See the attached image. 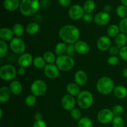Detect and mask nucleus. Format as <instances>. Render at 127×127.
<instances>
[{
    "label": "nucleus",
    "mask_w": 127,
    "mask_h": 127,
    "mask_svg": "<svg viewBox=\"0 0 127 127\" xmlns=\"http://www.w3.org/2000/svg\"><path fill=\"white\" fill-rule=\"evenodd\" d=\"M80 36L79 30L76 26L73 25H65L59 31V37L65 43L68 44L76 43Z\"/></svg>",
    "instance_id": "obj_1"
},
{
    "label": "nucleus",
    "mask_w": 127,
    "mask_h": 127,
    "mask_svg": "<svg viewBox=\"0 0 127 127\" xmlns=\"http://www.w3.org/2000/svg\"><path fill=\"white\" fill-rule=\"evenodd\" d=\"M40 9V2L38 0H22L19 9L21 13L26 16L35 14Z\"/></svg>",
    "instance_id": "obj_2"
},
{
    "label": "nucleus",
    "mask_w": 127,
    "mask_h": 127,
    "mask_svg": "<svg viewBox=\"0 0 127 127\" xmlns=\"http://www.w3.org/2000/svg\"><path fill=\"white\" fill-rule=\"evenodd\" d=\"M96 88L98 92L103 95L110 94L114 90V83L111 78L107 76L100 78L97 81Z\"/></svg>",
    "instance_id": "obj_3"
},
{
    "label": "nucleus",
    "mask_w": 127,
    "mask_h": 127,
    "mask_svg": "<svg viewBox=\"0 0 127 127\" xmlns=\"http://www.w3.org/2000/svg\"><path fill=\"white\" fill-rule=\"evenodd\" d=\"M56 65L62 71H68L73 68L75 62L72 57L67 55L58 56L56 60Z\"/></svg>",
    "instance_id": "obj_4"
},
{
    "label": "nucleus",
    "mask_w": 127,
    "mask_h": 127,
    "mask_svg": "<svg viewBox=\"0 0 127 127\" xmlns=\"http://www.w3.org/2000/svg\"><path fill=\"white\" fill-rule=\"evenodd\" d=\"M94 97L92 93L88 91H81L77 97V102L81 109H89L93 104Z\"/></svg>",
    "instance_id": "obj_5"
},
{
    "label": "nucleus",
    "mask_w": 127,
    "mask_h": 127,
    "mask_svg": "<svg viewBox=\"0 0 127 127\" xmlns=\"http://www.w3.org/2000/svg\"><path fill=\"white\" fill-rule=\"evenodd\" d=\"M17 74V70L12 64H4L0 68V78L3 81H13Z\"/></svg>",
    "instance_id": "obj_6"
},
{
    "label": "nucleus",
    "mask_w": 127,
    "mask_h": 127,
    "mask_svg": "<svg viewBox=\"0 0 127 127\" xmlns=\"http://www.w3.org/2000/svg\"><path fill=\"white\" fill-rule=\"evenodd\" d=\"M47 86L45 82L42 79L35 80L31 86V91L35 96H41L47 91Z\"/></svg>",
    "instance_id": "obj_7"
},
{
    "label": "nucleus",
    "mask_w": 127,
    "mask_h": 127,
    "mask_svg": "<svg viewBox=\"0 0 127 127\" xmlns=\"http://www.w3.org/2000/svg\"><path fill=\"white\" fill-rule=\"evenodd\" d=\"M10 48L16 54H23L26 50V45L24 41L20 37H14L10 42Z\"/></svg>",
    "instance_id": "obj_8"
},
{
    "label": "nucleus",
    "mask_w": 127,
    "mask_h": 127,
    "mask_svg": "<svg viewBox=\"0 0 127 127\" xmlns=\"http://www.w3.org/2000/svg\"><path fill=\"white\" fill-rule=\"evenodd\" d=\"M112 110L109 109H102L97 114V120L102 124H107L112 122L115 117Z\"/></svg>",
    "instance_id": "obj_9"
},
{
    "label": "nucleus",
    "mask_w": 127,
    "mask_h": 127,
    "mask_svg": "<svg viewBox=\"0 0 127 127\" xmlns=\"http://www.w3.org/2000/svg\"><path fill=\"white\" fill-rule=\"evenodd\" d=\"M84 11L81 6L75 4L72 6L68 11V16L69 18L74 21H77L83 18L84 15Z\"/></svg>",
    "instance_id": "obj_10"
},
{
    "label": "nucleus",
    "mask_w": 127,
    "mask_h": 127,
    "mask_svg": "<svg viewBox=\"0 0 127 127\" xmlns=\"http://www.w3.org/2000/svg\"><path fill=\"white\" fill-rule=\"evenodd\" d=\"M44 74L50 79H56L60 74V69L54 64H47L43 68Z\"/></svg>",
    "instance_id": "obj_11"
},
{
    "label": "nucleus",
    "mask_w": 127,
    "mask_h": 127,
    "mask_svg": "<svg viewBox=\"0 0 127 127\" xmlns=\"http://www.w3.org/2000/svg\"><path fill=\"white\" fill-rule=\"evenodd\" d=\"M33 58L32 55L29 53H24L21 55L17 60V64L20 67L27 68L33 63Z\"/></svg>",
    "instance_id": "obj_12"
},
{
    "label": "nucleus",
    "mask_w": 127,
    "mask_h": 127,
    "mask_svg": "<svg viewBox=\"0 0 127 127\" xmlns=\"http://www.w3.org/2000/svg\"><path fill=\"white\" fill-rule=\"evenodd\" d=\"M62 105L66 110H71L75 107L76 102L74 97L69 94L64 95L62 99Z\"/></svg>",
    "instance_id": "obj_13"
},
{
    "label": "nucleus",
    "mask_w": 127,
    "mask_h": 127,
    "mask_svg": "<svg viewBox=\"0 0 127 127\" xmlns=\"http://www.w3.org/2000/svg\"><path fill=\"white\" fill-rule=\"evenodd\" d=\"M111 40L107 36H102L97 42V47L101 52H105L110 49Z\"/></svg>",
    "instance_id": "obj_14"
},
{
    "label": "nucleus",
    "mask_w": 127,
    "mask_h": 127,
    "mask_svg": "<svg viewBox=\"0 0 127 127\" xmlns=\"http://www.w3.org/2000/svg\"><path fill=\"white\" fill-rule=\"evenodd\" d=\"M110 20V15L105 12H100L97 14L94 17V22L97 25L100 26L107 24Z\"/></svg>",
    "instance_id": "obj_15"
},
{
    "label": "nucleus",
    "mask_w": 127,
    "mask_h": 127,
    "mask_svg": "<svg viewBox=\"0 0 127 127\" xmlns=\"http://www.w3.org/2000/svg\"><path fill=\"white\" fill-rule=\"evenodd\" d=\"M74 81L76 84L79 86H82L86 84L88 81V76L86 72L83 70L78 71L74 74Z\"/></svg>",
    "instance_id": "obj_16"
},
{
    "label": "nucleus",
    "mask_w": 127,
    "mask_h": 127,
    "mask_svg": "<svg viewBox=\"0 0 127 127\" xmlns=\"http://www.w3.org/2000/svg\"><path fill=\"white\" fill-rule=\"evenodd\" d=\"M14 32L12 29H11L8 27H3L0 29V38L1 40L7 42H11L14 37Z\"/></svg>",
    "instance_id": "obj_17"
},
{
    "label": "nucleus",
    "mask_w": 127,
    "mask_h": 127,
    "mask_svg": "<svg viewBox=\"0 0 127 127\" xmlns=\"http://www.w3.org/2000/svg\"><path fill=\"white\" fill-rule=\"evenodd\" d=\"M74 47H75V49L77 53L81 55L87 54L89 52V45L84 41L78 40L74 44Z\"/></svg>",
    "instance_id": "obj_18"
},
{
    "label": "nucleus",
    "mask_w": 127,
    "mask_h": 127,
    "mask_svg": "<svg viewBox=\"0 0 127 127\" xmlns=\"http://www.w3.org/2000/svg\"><path fill=\"white\" fill-rule=\"evenodd\" d=\"M19 0H4L3 6L6 10L8 11H16L20 7Z\"/></svg>",
    "instance_id": "obj_19"
},
{
    "label": "nucleus",
    "mask_w": 127,
    "mask_h": 127,
    "mask_svg": "<svg viewBox=\"0 0 127 127\" xmlns=\"http://www.w3.org/2000/svg\"><path fill=\"white\" fill-rule=\"evenodd\" d=\"M12 93L9 88L6 86L1 87L0 89V102L1 103H5L9 100Z\"/></svg>",
    "instance_id": "obj_20"
},
{
    "label": "nucleus",
    "mask_w": 127,
    "mask_h": 127,
    "mask_svg": "<svg viewBox=\"0 0 127 127\" xmlns=\"http://www.w3.org/2000/svg\"><path fill=\"white\" fill-rule=\"evenodd\" d=\"M9 89L14 95H19L22 91V84L18 81L13 80L10 83Z\"/></svg>",
    "instance_id": "obj_21"
},
{
    "label": "nucleus",
    "mask_w": 127,
    "mask_h": 127,
    "mask_svg": "<svg viewBox=\"0 0 127 127\" xmlns=\"http://www.w3.org/2000/svg\"><path fill=\"white\" fill-rule=\"evenodd\" d=\"M114 93L119 99H125L127 97V88L124 86H117L114 88Z\"/></svg>",
    "instance_id": "obj_22"
},
{
    "label": "nucleus",
    "mask_w": 127,
    "mask_h": 127,
    "mask_svg": "<svg viewBox=\"0 0 127 127\" xmlns=\"http://www.w3.org/2000/svg\"><path fill=\"white\" fill-rule=\"evenodd\" d=\"M66 91L68 94L72 95V96H78L81 93L79 86L76 83H69L66 86Z\"/></svg>",
    "instance_id": "obj_23"
},
{
    "label": "nucleus",
    "mask_w": 127,
    "mask_h": 127,
    "mask_svg": "<svg viewBox=\"0 0 127 127\" xmlns=\"http://www.w3.org/2000/svg\"><path fill=\"white\" fill-rule=\"evenodd\" d=\"M115 43L116 46L121 48L125 47L127 43V35L124 33H120L115 37Z\"/></svg>",
    "instance_id": "obj_24"
},
{
    "label": "nucleus",
    "mask_w": 127,
    "mask_h": 127,
    "mask_svg": "<svg viewBox=\"0 0 127 127\" xmlns=\"http://www.w3.org/2000/svg\"><path fill=\"white\" fill-rule=\"evenodd\" d=\"M40 26L36 22H31L27 26L26 32L29 35H35L39 31Z\"/></svg>",
    "instance_id": "obj_25"
},
{
    "label": "nucleus",
    "mask_w": 127,
    "mask_h": 127,
    "mask_svg": "<svg viewBox=\"0 0 127 127\" xmlns=\"http://www.w3.org/2000/svg\"><path fill=\"white\" fill-rule=\"evenodd\" d=\"M67 46L63 42H59L57 43L55 48V53L57 55L62 56L66 53Z\"/></svg>",
    "instance_id": "obj_26"
},
{
    "label": "nucleus",
    "mask_w": 127,
    "mask_h": 127,
    "mask_svg": "<svg viewBox=\"0 0 127 127\" xmlns=\"http://www.w3.org/2000/svg\"><path fill=\"white\" fill-rule=\"evenodd\" d=\"M86 13L91 14L94 11L95 8V3L93 0H86L83 6Z\"/></svg>",
    "instance_id": "obj_27"
},
{
    "label": "nucleus",
    "mask_w": 127,
    "mask_h": 127,
    "mask_svg": "<svg viewBox=\"0 0 127 127\" xmlns=\"http://www.w3.org/2000/svg\"><path fill=\"white\" fill-rule=\"evenodd\" d=\"M43 58H44L46 63H47L48 64H53L57 60L55 54L50 51H47L43 53Z\"/></svg>",
    "instance_id": "obj_28"
},
{
    "label": "nucleus",
    "mask_w": 127,
    "mask_h": 127,
    "mask_svg": "<svg viewBox=\"0 0 127 127\" xmlns=\"http://www.w3.org/2000/svg\"><path fill=\"white\" fill-rule=\"evenodd\" d=\"M120 28L119 26L116 24H112L108 27L107 33L109 37H116L118 34H119L120 32Z\"/></svg>",
    "instance_id": "obj_29"
},
{
    "label": "nucleus",
    "mask_w": 127,
    "mask_h": 127,
    "mask_svg": "<svg viewBox=\"0 0 127 127\" xmlns=\"http://www.w3.org/2000/svg\"><path fill=\"white\" fill-rule=\"evenodd\" d=\"M33 64L37 69H43L46 66V62L42 57H36L33 58Z\"/></svg>",
    "instance_id": "obj_30"
},
{
    "label": "nucleus",
    "mask_w": 127,
    "mask_h": 127,
    "mask_svg": "<svg viewBox=\"0 0 127 127\" xmlns=\"http://www.w3.org/2000/svg\"><path fill=\"white\" fill-rule=\"evenodd\" d=\"M12 31L14 34L16 36V37H21L24 32V28L23 26L20 23H16L12 27Z\"/></svg>",
    "instance_id": "obj_31"
},
{
    "label": "nucleus",
    "mask_w": 127,
    "mask_h": 127,
    "mask_svg": "<svg viewBox=\"0 0 127 127\" xmlns=\"http://www.w3.org/2000/svg\"><path fill=\"white\" fill-rule=\"evenodd\" d=\"M78 127H93V122L88 117L81 118L78 122Z\"/></svg>",
    "instance_id": "obj_32"
},
{
    "label": "nucleus",
    "mask_w": 127,
    "mask_h": 127,
    "mask_svg": "<svg viewBox=\"0 0 127 127\" xmlns=\"http://www.w3.org/2000/svg\"><path fill=\"white\" fill-rule=\"evenodd\" d=\"M8 53V46L6 42L2 40H0V57L4 58Z\"/></svg>",
    "instance_id": "obj_33"
},
{
    "label": "nucleus",
    "mask_w": 127,
    "mask_h": 127,
    "mask_svg": "<svg viewBox=\"0 0 127 127\" xmlns=\"http://www.w3.org/2000/svg\"><path fill=\"white\" fill-rule=\"evenodd\" d=\"M116 12L117 16L122 19L127 17V7L124 5H120L117 7Z\"/></svg>",
    "instance_id": "obj_34"
},
{
    "label": "nucleus",
    "mask_w": 127,
    "mask_h": 127,
    "mask_svg": "<svg viewBox=\"0 0 127 127\" xmlns=\"http://www.w3.org/2000/svg\"><path fill=\"white\" fill-rule=\"evenodd\" d=\"M36 102H37L36 96L33 94L28 95L25 99V104L28 107H33V105H35Z\"/></svg>",
    "instance_id": "obj_35"
},
{
    "label": "nucleus",
    "mask_w": 127,
    "mask_h": 127,
    "mask_svg": "<svg viewBox=\"0 0 127 127\" xmlns=\"http://www.w3.org/2000/svg\"><path fill=\"white\" fill-rule=\"evenodd\" d=\"M124 120L120 116H115L112 120V125L114 127H124Z\"/></svg>",
    "instance_id": "obj_36"
},
{
    "label": "nucleus",
    "mask_w": 127,
    "mask_h": 127,
    "mask_svg": "<svg viewBox=\"0 0 127 127\" xmlns=\"http://www.w3.org/2000/svg\"><path fill=\"white\" fill-rule=\"evenodd\" d=\"M70 115L72 119L76 120H79L81 119V111L78 109L74 108L70 111Z\"/></svg>",
    "instance_id": "obj_37"
},
{
    "label": "nucleus",
    "mask_w": 127,
    "mask_h": 127,
    "mask_svg": "<svg viewBox=\"0 0 127 127\" xmlns=\"http://www.w3.org/2000/svg\"><path fill=\"white\" fill-rule=\"evenodd\" d=\"M119 26L122 33L127 34V17L122 19L119 22Z\"/></svg>",
    "instance_id": "obj_38"
},
{
    "label": "nucleus",
    "mask_w": 127,
    "mask_h": 127,
    "mask_svg": "<svg viewBox=\"0 0 127 127\" xmlns=\"http://www.w3.org/2000/svg\"><path fill=\"white\" fill-rule=\"evenodd\" d=\"M112 112L116 116H120L124 112V108L120 105H116L113 107Z\"/></svg>",
    "instance_id": "obj_39"
},
{
    "label": "nucleus",
    "mask_w": 127,
    "mask_h": 127,
    "mask_svg": "<svg viewBox=\"0 0 127 127\" xmlns=\"http://www.w3.org/2000/svg\"><path fill=\"white\" fill-rule=\"evenodd\" d=\"M76 52L75 49V47L73 44H69L67 46V50H66V54L69 57H71L73 58L75 55V53Z\"/></svg>",
    "instance_id": "obj_40"
},
{
    "label": "nucleus",
    "mask_w": 127,
    "mask_h": 127,
    "mask_svg": "<svg viewBox=\"0 0 127 127\" xmlns=\"http://www.w3.org/2000/svg\"><path fill=\"white\" fill-rule=\"evenodd\" d=\"M119 55H120L121 59L125 62H127V45H125V47L120 48Z\"/></svg>",
    "instance_id": "obj_41"
},
{
    "label": "nucleus",
    "mask_w": 127,
    "mask_h": 127,
    "mask_svg": "<svg viewBox=\"0 0 127 127\" xmlns=\"http://www.w3.org/2000/svg\"><path fill=\"white\" fill-rule=\"evenodd\" d=\"M119 59L116 56H111L107 59V63L110 65H116L119 63Z\"/></svg>",
    "instance_id": "obj_42"
},
{
    "label": "nucleus",
    "mask_w": 127,
    "mask_h": 127,
    "mask_svg": "<svg viewBox=\"0 0 127 127\" xmlns=\"http://www.w3.org/2000/svg\"><path fill=\"white\" fill-rule=\"evenodd\" d=\"M120 48L117 47V46H113V47H110L109 49V53H110L112 56H116L118 54H119L120 52Z\"/></svg>",
    "instance_id": "obj_43"
},
{
    "label": "nucleus",
    "mask_w": 127,
    "mask_h": 127,
    "mask_svg": "<svg viewBox=\"0 0 127 127\" xmlns=\"http://www.w3.org/2000/svg\"><path fill=\"white\" fill-rule=\"evenodd\" d=\"M83 19L84 22H88V23H89V22H91L92 21H93L94 18H93V16L91 14L89 13H85L84 14V16L83 17Z\"/></svg>",
    "instance_id": "obj_44"
},
{
    "label": "nucleus",
    "mask_w": 127,
    "mask_h": 127,
    "mask_svg": "<svg viewBox=\"0 0 127 127\" xmlns=\"http://www.w3.org/2000/svg\"><path fill=\"white\" fill-rule=\"evenodd\" d=\"M33 127H47V124L43 120H35L33 124Z\"/></svg>",
    "instance_id": "obj_45"
},
{
    "label": "nucleus",
    "mask_w": 127,
    "mask_h": 127,
    "mask_svg": "<svg viewBox=\"0 0 127 127\" xmlns=\"http://www.w3.org/2000/svg\"><path fill=\"white\" fill-rule=\"evenodd\" d=\"M58 2L61 4V6L63 7H68L70 5L71 0H58Z\"/></svg>",
    "instance_id": "obj_46"
},
{
    "label": "nucleus",
    "mask_w": 127,
    "mask_h": 127,
    "mask_svg": "<svg viewBox=\"0 0 127 127\" xmlns=\"http://www.w3.org/2000/svg\"><path fill=\"white\" fill-rule=\"evenodd\" d=\"M17 75L20 76H22L24 75L25 73H26V69H25V68L19 67V68L17 69Z\"/></svg>",
    "instance_id": "obj_47"
},
{
    "label": "nucleus",
    "mask_w": 127,
    "mask_h": 127,
    "mask_svg": "<svg viewBox=\"0 0 127 127\" xmlns=\"http://www.w3.org/2000/svg\"><path fill=\"white\" fill-rule=\"evenodd\" d=\"M42 117H43V115L40 112H36L34 114V119L35 120H42Z\"/></svg>",
    "instance_id": "obj_48"
},
{
    "label": "nucleus",
    "mask_w": 127,
    "mask_h": 127,
    "mask_svg": "<svg viewBox=\"0 0 127 127\" xmlns=\"http://www.w3.org/2000/svg\"><path fill=\"white\" fill-rule=\"evenodd\" d=\"M104 12L109 13V12H111L112 9L111 6H110V5H106V6H105V7H104Z\"/></svg>",
    "instance_id": "obj_49"
},
{
    "label": "nucleus",
    "mask_w": 127,
    "mask_h": 127,
    "mask_svg": "<svg viewBox=\"0 0 127 127\" xmlns=\"http://www.w3.org/2000/svg\"><path fill=\"white\" fill-rule=\"evenodd\" d=\"M122 74H123V76H124L125 78H127V68H125V69L123 70Z\"/></svg>",
    "instance_id": "obj_50"
},
{
    "label": "nucleus",
    "mask_w": 127,
    "mask_h": 127,
    "mask_svg": "<svg viewBox=\"0 0 127 127\" xmlns=\"http://www.w3.org/2000/svg\"><path fill=\"white\" fill-rule=\"evenodd\" d=\"M121 2L122 5L127 7V0H121Z\"/></svg>",
    "instance_id": "obj_51"
},
{
    "label": "nucleus",
    "mask_w": 127,
    "mask_h": 127,
    "mask_svg": "<svg viewBox=\"0 0 127 127\" xmlns=\"http://www.w3.org/2000/svg\"><path fill=\"white\" fill-rule=\"evenodd\" d=\"M2 115H3V112H2V108H0V119L2 118Z\"/></svg>",
    "instance_id": "obj_52"
}]
</instances>
